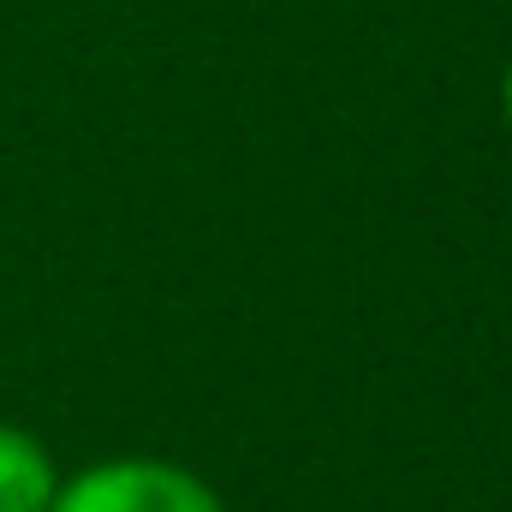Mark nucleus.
I'll return each mask as SVG.
<instances>
[{
	"label": "nucleus",
	"instance_id": "obj_2",
	"mask_svg": "<svg viewBox=\"0 0 512 512\" xmlns=\"http://www.w3.org/2000/svg\"><path fill=\"white\" fill-rule=\"evenodd\" d=\"M54 495H60V471L48 447L30 429L0 423V512H48Z\"/></svg>",
	"mask_w": 512,
	"mask_h": 512
},
{
	"label": "nucleus",
	"instance_id": "obj_3",
	"mask_svg": "<svg viewBox=\"0 0 512 512\" xmlns=\"http://www.w3.org/2000/svg\"><path fill=\"white\" fill-rule=\"evenodd\" d=\"M501 108H507V126H512V66H507V84H501Z\"/></svg>",
	"mask_w": 512,
	"mask_h": 512
},
{
	"label": "nucleus",
	"instance_id": "obj_1",
	"mask_svg": "<svg viewBox=\"0 0 512 512\" xmlns=\"http://www.w3.org/2000/svg\"><path fill=\"white\" fill-rule=\"evenodd\" d=\"M48 512H227L221 495L173 459H102L60 483Z\"/></svg>",
	"mask_w": 512,
	"mask_h": 512
}]
</instances>
